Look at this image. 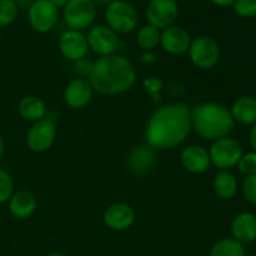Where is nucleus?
I'll list each match as a JSON object with an SVG mask.
<instances>
[{
	"instance_id": "1",
	"label": "nucleus",
	"mask_w": 256,
	"mask_h": 256,
	"mask_svg": "<svg viewBox=\"0 0 256 256\" xmlns=\"http://www.w3.org/2000/svg\"><path fill=\"white\" fill-rule=\"evenodd\" d=\"M192 132V112L188 105L170 102L155 110L146 122L145 140L154 150H168L185 142Z\"/></svg>"
},
{
	"instance_id": "2",
	"label": "nucleus",
	"mask_w": 256,
	"mask_h": 256,
	"mask_svg": "<svg viewBox=\"0 0 256 256\" xmlns=\"http://www.w3.org/2000/svg\"><path fill=\"white\" fill-rule=\"evenodd\" d=\"M136 70L128 58L120 54L100 56L94 62L89 80L94 92L102 95H118L134 85Z\"/></svg>"
},
{
	"instance_id": "3",
	"label": "nucleus",
	"mask_w": 256,
	"mask_h": 256,
	"mask_svg": "<svg viewBox=\"0 0 256 256\" xmlns=\"http://www.w3.org/2000/svg\"><path fill=\"white\" fill-rule=\"evenodd\" d=\"M192 129L210 142L228 136L235 126L229 108L220 102H202L190 110Z\"/></svg>"
},
{
	"instance_id": "4",
	"label": "nucleus",
	"mask_w": 256,
	"mask_h": 256,
	"mask_svg": "<svg viewBox=\"0 0 256 256\" xmlns=\"http://www.w3.org/2000/svg\"><path fill=\"white\" fill-rule=\"evenodd\" d=\"M105 20L110 29L116 34H129L138 26V12L125 0H114L106 6Z\"/></svg>"
},
{
	"instance_id": "5",
	"label": "nucleus",
	"mask_w": 256,
	"mask_h": 256,
	"mask_svg": "<svg viewBox=\"0 0 256 256\" xmlns=\"http://www.w3.org/2000/svg\"><path fill=\"white\" fill-rule=\"evenodd\" d=\"M209 152L210 162L219 170H229L236 166L242 156V146L236 139L230 136L222 138L212 142Z\"/></svg>"
},
{
	"instance_id": "6",
	"label": "nucleus",
	"mask_w": 256,
	"mask_h": 256,
	"mask_svg": "<svg viewBox=\"0 0 256 256\" xmlns=\"http://www.w3.org/2000/svg\"><path fill=\"white\" fill-rule=\"evenodd\" d=\"M190 62L196 68L208 70L214 68L220 59V46L215 39L206 35L192 39L189 50Z\"/></svg>"
},
{
	"instance_id": "7",
	"label": "nucleus",
	"mask_w": 256,
	"mask_h": 256,
	"mask_svg": "<svg viewBox=\"0 0 256 256\" xmlns=\"http://www.w3.org/2000/svg\"><path fill=\"white\" fill-rule=\"evenodd\" d=\"M62 16L70 30L82 32L94 22L96 18V5L92 0H69L64 8Z\"/></svg>"
},
{
	"instance_id": "8",
	"label": "nucleus",
	"mask_w": 256,
	"mask_h": 256,
	"mask_svg": "<svg viewBox=\"0 0 256 256\" xmlns=\"http://www.w3.org/2000/svg\"><path fill=\"white\" fill-rule=\"evenodd\" d=\"M59 19V9L50 0H35L28 10V20L32 30L38 32L54 29Z\"/></svg>"
},
{
	"instance_id": "9",
	"label": "nucleus",
	"mask_w": 256,
	"mask_h": 256,
	"mask_svg": "<svg viewBox=\"0 0 256 256\" xmlns=\"http://www.w3.org/2000/svg\"><path fill=\"white\" fill-rule=\"evenodd\" d=\"M56 138V125L49 118L35 122L26 134V145L32 152H44L52 148Z\"/></svg>"
},
{
	"instance_id": "10",
	"label": "nucleus",
	"mask_w": 256,
	"mask_h": 256,
	"mask_svg": "<svg viewBox=\"0 0 256 256\" xmlns=\"http://www.w3.org/2000/svg\"><path fill=\"white\" fill-rule=\"evenodd\" d=\"M179 15L176 0H150L146 6V19L150 25L164 30L172 26Z\"/></svg>"
},
{
	"instance_id": "11",
	"label": "nucleus",
	"mask_w": 256,
	"mask_h": 256,
	"mask_svg": "<svg viewBox=\"0 0 256 256\" xmlns=\"http://www.w3.org/2000/svg\"><path fill=\"white\" fill-rule=\"evenodd\" d=\"M89 50L100 56L115 54L119 49V39L116 32H112L108 25H96L92 28L86 35Z\"/></svg>"
},
{
	"instance_id": "12",
	"label": "nucleus",
	"mask_w": 256,
	"mask_h": 256,
	"mask_svg": "<svg viewBox=\"0 0 256 256\" xmlns=\"http://www.w3.org/2000/svg\"><path fill=\"white\" fill-rule=\"evenodd\" d=\"M94 95V88L89 79L78 78L72 80L64 90V102L72 110H79L88 106Z\"/></svg>"
},
{
	"instance_id": "13",
	"label": "nucleus",
	"mask_w": 256,
	"mask_h": 256,
	"mask_svg": "<svg viewBox=\"0 0 256 256\" xmlns=\"http://www.w3.org/2000/svg\"><path fill=\"white\" fill-rule=\"evenodd\" d=\"M59 49L65 59L75 62L86 56L89 45H88L86 36L82 32L69 29L62 32L60 36Z\"/></svg>"
},
{
	"instance_id": "14",
	"label": "nucleus",
	"mask_w": 256,
	"mask_h": 256,
	"mask_svg": "<svg viewBox=\"0 0 256 256\" xmlns=\"http://www.w3.org/2000/svg\"><path fill=\"white\" fill-rule=\"evenodd\" d=\"M104 224L114 232H124L135 222V212L130 205L115 202L108 206L102 215Z\"/></svg>"
},
{
	"instance_id": "15",
	"label": "nucleus",
	"mask_w": 256,
	"mask_h": 256,
	"mask_svg": "<svg viewBox=\"0 0 256 256\" xmlns=\"http://www.w3.org/2000/svg\"><path fill=\"white\" fill-rule=\"evenodd\" d=\"M192 42L189 32L182 26L172 25L162 32L160 45L166 52L172 55H182L188 52Z\"/></svg>"
},
{
	"instance_id": "16",
	"label": "nucleus",
	"mask_w": 256,
	"mask_h": 256,
	"mask_svg": "<svg viewBox=\"0 0 256 256\" xmlns=\"http://www.w3.org/2000/svg\"><path fill=\"white\" fill-rule=\"evenodd\" d=\"M180 162L185 170L192 174H202L212 165L209 152L200 145H189L180 152Z\"/></svg>"
},
{
	"instance_id": "17",
	"label": "nucleus",
	"mask_w": 256,
	"mask_h": 256,
	"mask_svg": "<svg viewBox=\"0 0 256 256\" xmlns=\"http://www.w3.org/2000/svg\"><path fill=\"white\" fill-rule=\"evenodd\" d=\"M232 239L240 244H252L256 240V215L240 212L232 222Z\"/></svg>"
},
{
	"instance_id": "18",
	"label": "nucleus",
	"mask_w": 256,
	"mask_h": 256,
	"mask_svg": "<svg viewBox=\"0 0 256 256\" xmlns=\"http://www.w3.org/2000/svg\"><path fill=\"white\" fill-rule=\"evenodd\" d=\"M156 164L155 150L149 145H138L132 148L128 156V165L130 170L136 175H144L149 172Z\"/></svg>"
},
{
	"instance_id": "19",
	"label": "nucleus",
	"mask_w": 256,
	"mask_h": 256,
	"mask_svg": "<svg viewBox=\"0 0 256 256\" xmlns=\"http://www.w3.org/2000/svg\"><path fill=\"white\" fill-rule=\"evenodd\" d=\"M9 212L15 219H28L36 209V199L28 190L14 192L8 202Z\"/></svg>"
},
{
	"instance_id": "20",
	"label": "nucleus",
	"mask_w": 256,
	"mask_h": 256,
	"mask_svg": "<svg viewBox=\"0 0 256 256\" xmlns=\"http://www.w3.org/2000/svg\"><path fill=\"white\" fill-rule=\"evenodd\" d=\"M230 112L235 122L242 125L256 124V98L240 96L232 102Z\"/></svg>"
},
{
	"instance_id": "21",
	"label": "nucleus",
	"mask_w": 256,
	"mask_h": 256,
	"mask_svg": "<svg viewBox=\"0 0 256 256\" xmlns=\"http://www.w3.org/2000/svg\"><path fill=\"white\" fill-rule=\"evenodd\" d=\"M46 105L40 98L34 95H26L18 102V112L22 119L28 122H39L46 116Z\"/></svg>"
},
{
	"instance_id": "22",
	"label": "nucleus",
	"mask_w": 256,
	"mask_h": 256,
	"mask_svg": "<svg viewBox=\"0 0 256 256\" xmlns=\"http://www.w3.org/2000/svg\"><path fill=\"white\" fill-rule=\"evenodd\" d=\"M214 192L220 199L230 200L238 194L239 184L234 174L229 170H219L214 178Z\"/></svg>"
},
{
	"instance_id": "23",
	"label": "nucleus",
	"mask_w": 256,
	"mask_h": 256,
	"mask_svg": "<svg viewBox=\"0 0 256 256\" xmlns=\"http://www.w3.org/2000/svg\"><path fill=\"white\" fill-rule=\"evenodd\" d=\"M244 245L232 238L222 239L212 245L209 256H245Z\"/></svg>"
},
{
	"instance_id": "24",
	"label": "nucleus",
	"mask_w": 256,
	"mask_h": 256,
	"mask_svg": "<svg viewBox=\"0 0 256 256\" xmlns=\"http://www.w3.org/2000/svg\"><path fill=\"white\" fill-rule=\"evenodd\" d=\"M160 36H162V32L158 28L148 24L138 32L136 42L140 49L145 50V52H152L158 45H160Z\"/></svg>"
},
{
	"instance_id": "25",
	"label": "nucleus",
	"mask_w": 256,
	"mask_h": 256,
	"mask_svg": "<svg viewBox=\"0 0 256 256\" xmlns=\"http://www.w3.org/2000/svg\"><path fill=\"white\" fill-rule=\"evenodd\" d=\"M18 5L14 0H0V28L12 24L18 16Z\"/></svg>"
},
{
	"instance_id": "26",
	"label": "nucleus",
	"mask_w": 256,
	"mask_h": 256,
	"mask_svg": "<svg viewBox=\"0 0 256 256\" xmlns=\"http://www.w3.org/2000/svg\"><path fill=\"white\" fill-rule=\"evenodd\" d=\"M14 194V182L8 172L0 169V204L9 202Z\"/></svg>"
},
{
	"instance_id": "27",
	"label": "nucleus",
	"mask_w": 256,
	"mask_h": 256,
	"mask_svg": "<svg viewBox=\"0 0 256 256\" xmlns=\"http://www.w3.org/2000/svg\"><path fill=\"white\" fill-rule=\"evenodd\" d=\"M234 12L240 18H250L256 16V0H235Z\"/></svg>"
},
{
	"instance_id": "28",
	"label": "nucleus",
	"mask_w": 256,
	"mask_h": 256,
	"mask_svg": "<svg viewBox=\"0 0 256 256\" xmlns=\"http://www.w3.org/2000/svg\"><path fill=\"white\" fill-rule=\"evenodd\" d=\"M239 168V172L245 176H250V175L256 174V152H250L246 154H242L240 158L239 162L236 165Z\"/></svg>"
},
{
	"instance_id": "29",
	"label": "nucleus",
	"mask_w": 256,
	"mask_h": 256,
	"mask_svg": "<svg viewBox=\"0 0 256 256\" xmlns=\"http://www.w3.org/2000/svg\"><path fill=\"white\" fill-rule=\"evenodd\" d=\"M242 195L249 204L256 206V174L245 176L242 188Z\"/></svg>"
},
{
	"instance_id": "30",
	"label": "nucleus",
	"mask_w": 256,
	"mask_h": 256,
	"mask_svg": "<svg viewBox=\"0 0 256 256\" xmlns=\"http://www.w3.org/2000/svg\"><path fill=\"white\" fill-rule=\"evenodd\" d=\"M142 85H144L148 94H149L155 102H159V100L162 99V96H160V92H162V88H164V82H162L159 78H155V76L146 78V79L144 80V82H142Z\"/></svg>"
},
{
	"instance_id": "31",
	"label": "nucleus",
	"mask_w": 256,
	"mask_h": 256,
	"mask_svg": "<svg viewBox=\"0 0 256 256\" xmlns=\"http://www.w3.org/2000/svg\"><path fill=\"white\" fill-rule=\"evenodd\" d=\"M92 68H94V62L85 59V58L74 62L75 72H76L80 78H85V79H89L90 74H92Z\"/></svg>"
},
{
	"instance_id": "32",
	"label": "nucleus",
	"mask_w": 256,
	"mask_h": 256,
	"mask_svg": "<svg viewBox=\"0 0 256 256\" xmlns=\"http://www.w3.org/2000/svg\"><path fill=\"white\" fill-rule=\"evenodd\" d=\"M212 4L218 5V6H222V8H228V6H232L235 2V0H210Z\"/></svg>"
},
{
	"instance_id": "33",
	"label": "nucleus",
	"mask_w": 256,
	"mask_h": 256,
	"mask_svg": "<svg viewBox=\"0 0 256 256\" xmlns=\"http://www.w3.org/2000/svg\"><path fill=\"white\" fill-rule=\"evenodd\" d=\"M250 145L256 152V124L252 125V129L250 130Z\"/></svg>"
},
{
	"instance_id": "34",
	"label": "nucleus",
	"mask_w": 256,
	"mask_h": 256,
	"mask_svg": "<svg viewBox=\"0 0 256 256\" xmlns=\"http://www.w3.org/2000/svg\"><path fill=\"white\" fill-rule=\"evenodd\" d=\"M15 2H16L18 8L22 6V8H28L30 6V5L32 4V2H35V0H14Z\"/></svg>"
},
{
	"instance_id": "35",
	"label": "nucleus",
	"mask_w": 256,
	"mask_h": 256,
	"mask_svg": "<svg viewBox=\"0 0 256 256\" xmlns=\"http://www.w3.org/2000/svg\"><path fill=\"white\" fill-rule=\"evenodd\" d=\"M142 58V62H155V56L150 52H145Z\"/></svg>"
},
{
	"instance_id": "36",
	"label": "nucleus",
	"mask_w": 256,
	"mask_h": 256,
	"mask_svg": "<svg viewBox=\"0 0 256 256\" xmlns=\"http://www.w3.org/2000/svg\"><path fill=\"white\" fill-rule=\"evenodd\" d=\"M50 2L59 9V8H65V5L69 2V0H50Z\"/></svg>"
},
{
	"instance_id": "37",
	"label": "nucleus",
	"mask_w": 256,
	"mask_h": 256,
	"mask_svg": "<svg viewBox=\"0 0 256 256\" xmlns=\"http://www.w3.org/2000/svg\"><path fill=\"white\" fill-rule=\"evenodd\" d=\"M114 0H92L95 5H100V6H108L110 2H112Z\"/></svg>"
},
{
	"instance_id": "38",
	"label": "nucleus",
	"mask_w": 256,
	"mask_h": 256,
	"mask_svg": "<svg viewBox=\"0 0 256 256\" xmlns=\"http://www.w3.org/2000/svg\"><path fill=\"white\" fill-rule=\"evenodd\" d=\"M4 148H5L4 140H2V138L0 136V159H2V155H4Z\"/></svg>"
},
{
	"instance_id": "39",
	"label": "nucleus",
	"mask_w": 256,
	"mask_h": 256,
	"mask_svg": "<svg viewBox=\"0 0 256 256\" xmlns=\"http://www.w3.org/2000/svg\"><path fill=\"white\" fill-rule=\"evenodd\" d=\"M48 256H65V255L62 254V252H52V254H49Z\"/></svg>"
},
{
	"instance_id": "40",
	"label": "nucleus",
	"mask_w": 256,
	"mask_h": 256,
	"mask_svg": "<svg viewBox=\"0 0 256 256\" xmlns=\"http://www.w3.org/2000/svg\"><path fill=\"white\" fill-rule=\"evenodd\" d=\"M245 256H256V254H245Z\"/></svg>"
}]
</instances>
